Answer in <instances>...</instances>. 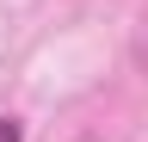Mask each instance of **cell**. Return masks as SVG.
I'll return each mask as SVG.
<instances>
[{"mask_svg":"<svg viewBox=\"0 0 148 142\" xmlns=\"http://www.w3.org/2000/svg\"><path fill=\"white\" fill-rule=\"evenodd\" d=\"M0 142H25V123H18V117H0Z\"/></svg>","mask_w":148,"mask_h":142,"instance_id":"1","label":"cell"}]
</instances>
